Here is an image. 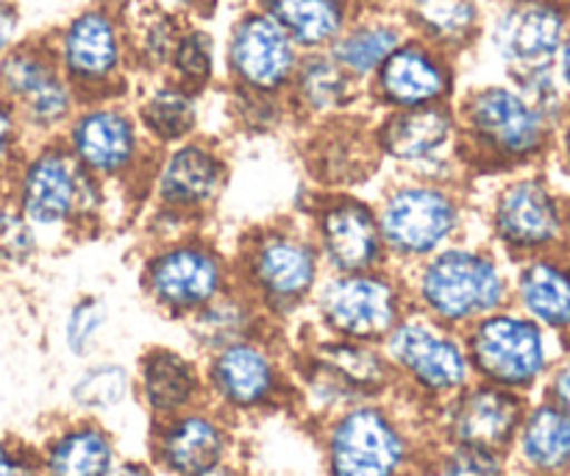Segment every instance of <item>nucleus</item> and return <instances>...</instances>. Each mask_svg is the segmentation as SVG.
<instances>
[{
	"mask_svg": "<svg viewBox=\"0 0 570 476\" xmlns=\"http://www.w3.org/2000/svg\"><path fill=\"white\" fill-rule=\"evenodd\" d=\"M234 284L254 299L267 321L287 332L306 318L312 299L321 288L326 268L295 215L254 223L234 237L232 249Z\"/></svg>",
	"mask_w": 570,
	"mask_h": 476,
	"instance_id": "f257e3e1",
	"label": "nucleus"
},
{
	"mask_svg": "<svg viewBox=\"0 0 570 476\" xmlns=\"http://www.w3.org/2000/svg\"><path fill=\"white\" fill-rule=\"evenodd\" d=\"M312 429L323 476H410L432 449L426 412L399 394L345 407Z\"/></svg>",
	"mask_w": 570,
	"mask_h": 476,
	"instance_id": "f03ea898",
	"label": "nucleus"
},
{
	"mask_svg": "<svg viewBox=\"0 0 570 476\" xmlns=\"http://www.w3.org/2000/svg\"><path fill=\"white\" fill-rule=\"evenodd\" d=\"M3 193L42 232V237L59 234L78 240L104 234L115 215L111 204L122 198L78 167L61 139L28 143L6 178Z\"/></svg>",
	"mask_w": 570,
	"mask_h": 476,
	"instance_id": "7ed1b4c3",
	"label": "nucleus"
},
{
	"mask_svg": "<svg viewBox=\"0 0 570 476\" xmlns=\"http://www.w3.org/2000/svg\"><path fill=\"white\" fill-rule=\"evenodd\" d=\"M460 126V156L468 178H501L521 173L549 154L551 126L521 89L504 81H482L460 89L454 100Z\"/></svg>",
	"mask_w": 570,
	"mask_h": 476,
	"instance_id": "20e7f679",
	"label": "nucleus"
},
{
	"mask_svg": "<svg viewBox=\"0 0 570 476\" xmlns=\"http://www.w3.org/2000/svg\"><path fill=\"white\" fill-rule=\"evenodd\" d=\"M473 184L384 173L373 206L387 265L410 271L445 245L468 237L473 226Z\"/></svg>",
	"mask_w": 570,
	"mask_h": 476,
	"instance_id": "39448f33",
	"label": "nucleus"
},
{
	"mask_svg": "<svg viewBox=\"0 0 570 476\" xmlns=\"http://www.w3.org/2000/svg\"><path fill=\"white\" fill-rule=\"evenodd\" d=\"M510 276L507 256L473 234L404 271L412 310L456 332L510 304Z\"/></svg>",
	"mask_w": 570,
	"mask_h": 476,
	"instance_id": "423d86ee",
	"label": "nucleus"
},
{
	"mask_svg": "<svg viewBox=\"0 0 570 476\" xmlns=\"http://www.w3.org/2000/svg\"><path fill=\"white\" fill-rule=\"evenodd\" d=\"M298 343H289L295 379V412L309 427L334 412L395 394V379L382 346L328 338L301 323Z\"/></svg>",
	"mask_w": 570,
	"mask_h": 476,
	"instance_id": "0eeeda50",
	"label": "nucleus"
},
{
	"mask_svg": "<svg viewBox=\"0 0 570 476\" xmlns=\"http://www.w3.org/2000/svg\"><path fill=\"white\" fill-rule=\"evenodd\" d=\"M128 17L131 0H89L45 31L61 76L76 87L81 100L131 95L137 72Z\"/></svg>",
	"mask_w": 570,
	"mask_h": 476,
	"instance_id": "6e6552de",
	"label": "nucleus"
},
{
	"mask_svg": "<svg viewBox=\"0 0 570 476\" xmlns=\"http://www.w3.org/2000/svg\"><path fill=\"white\" fill-rule=\"evenodd\" d=\"M204 362L206 401L232 421L295 412L293 354L287 332H267L259 338L223 346Z\"/></svg>",
	"mask_w": 570,
	"mask_h": 476,
	"instance_id": "1a4fd4ad",
	"label": "nucleus"
},
{
	"mask_svg": "<svg viewBox=\"0 0 570 476\" xmlns=\"http://www.w3.org/2000/svg\"><path fill=\"white\" fill-rule=\"evenodd\" d=\"M137 284L150 310L167 321L184 323L234 288L232 251L209 232V226L193 229L165 243L142 245Z\"/></svg>",
	"mask_w": 570,
	"mask_h": 476,
	"instance_id": "9d476101",
	"label": "nucleus"
},
{
	"mask_svg": "<svg viewBox=\"0 0 570 476\" xmlns=\"http://www.w3.org/2000/svg\"><path fill=\"white\" fill-rule=\"evenodd\" d=\"M59 139L78 167L139 212L156 148L145 139L128 95L81 100Z\"/></svg>",
	"mask_w": 570,
	"mask_h": 476,
	"instance_id": "9b49d317",
	"label": "nucleus"
},
{
	"mask_svg": "<svg viewBox=\"0 0 570 476\" xmlns=\"http://www.w3.org/2000/svg\"><path fill=\"white\" fill-rule=\"evenodd\" d=\"M395 394L429 412L473 382L465 340L456 329L410 310L382 340Z\"/></svg>",
	"mask_w": 570,
	"mask_h": 476,
	"instance_id": "f8f14e48",
	"label": "nucleus"
},
{
	"mask_svg": "<svg viewBox=\"0 0 570 476\" xmlns=\"http://www.w3.org/2000/svg\"><path fill=\"white\" fill-rule=\"evenodd\" d=\"M404 271L393 265L354 273H326L301 323L328 338L376 343L410 312Z\"/></svg>",
	"mask_w": 570,
	"mask_h": 476,
	"instance_id": "ddd939ff",
	"label": "nucleus"
},
{
	"mask_svg": "<svg viewBox=\"0 0 570 476\" xmlns=\"http://www.w3.org/2000/svg\"><path fill=\"white\" fill-rule=\"evenodd\" d=\"M367 134L384 173L473 184L460 156L454 104L426 109L371 111Z\"/></svg>",
	"mask_w": 570,
	"mask_h": 476,
	"instance_id": "4468645a",
	"label": "nucleus"
},
{
	"mask_svg": "<svg viewBox=\"0 0 570 476\" xmlns=\"http://www.w3.org/2000/svg\"><path fill=\"white\" fill-rule=\"evenodd\" d=\"M232 184V154L220 139L198 134L154 154L142 206L173 212L193 226H209ZM139 206V210H142Z\"/></svg>",
	"mask_w": 570,
	"mask_h": 476,
	"instance_id": "2eb2a0df",
	"label": "nucleus"
},
{
	"mask_svg": "<svg viewBox=\"0 0 570 476\" xmlns=\"http://www.w3.org/2000/svg\"><path fill=\"white\" fill-rule=\"evenodd\" d=\"M549 329L512 304L462 332L473 379L527 396L549 371Z\"/></svg>",
	"mask_w": 570,
	"mask_h": 476,
	"instance_id": "dca6fc26",
	"label": "nucleus"
},
{
	"mask_svg": "<svg viewBox=\"0 0 570 476\" xmlns=\"http://www.w3.org/2000/svg\"><path fill=\"white\" fill-rule=\"evenodd\" d=\"M488 243L507 260L549 254L566 234V212L554 190L534 173L501 176L482 210Z\"/></svg>",
	"mask_w": 570,
	"mask_h": 476,
	"instance_id": "f3484780",
	"label": "nucleus"
},
{
	"mask_svg": "<svg viewBox=\"0 0 570 476\" xmlns=\"http://www.w3.org/2000/svg\"><path fill=\"white\" fill-rule=\"evenodd\" d=\"M304 50L276 20L245 3L220 39V87L243 93H287Z\"/></svg>",
	"mask_w": 570,
	"mask_h": 476,
	"instance_id": "a211bd4d",
	"label": "nucleus"
},
{
	"mask_svg": "<svg viewBox=\"0 0 570 476\" xmlns=\"http://www.w3.org/2000/svg\"><path fill=\"white\" fill-rule=\"evenodd\" d=\"M301 221L326 273H354L387 265L376 206L362 190H321Z\"/></svg>",
	"mask_w": 570,
	"mask_h": 476,
	"instance_id": "6ab92c4d",
	"label": "nucleus"
},
{
	"mask_svg": "<svg viewBox=\"0 0 570 476\" xmlns=\"http://www.w3.org/2000/svg\"><path fill=\"white\" fill-rule=\"evenodd\" d=\"M460 89V59L410 33L365 84L367 115L449 106L454 104Z\"/></svg>",
	"mask_w": 570,
	"mask_h": 476,
	"instance_id": "aec40b11",
	"label": "nucleus"
},
{
	"mask_svg": "<svg viewBox=\"0 0 570 476\" xmlns=\"http://www.w3.org/2000/svg\"><path fill=\"white\" fill-rule=\"evenodd\" d=\"M568 28L570 11L562 0H493L482 48L507 76L554 67Z\"/></svg>",
	"mask_w": 570,
	"mask_h": 476,
	"instance_id": "412c9836",
	"label": "nucleus"
},
{
	"mask_svg": "<svg viewBox=\"0 0 570 476\" xmlns=\"http://www.w3.org/2000/svg\"><path fill=\"white\" fill-rule=\"evenodd\" d=\"M523 412L527 399L521 394L473 379L460 394L426 412V433L432 446H462L507 455Z\"/></svg>",
	"mask_w": 570,
	"mask_h": 476,
	"instance_id": "4be33fe9",
	"label": "nucleus"
},
{
	"mask_svg": "<svg viewBox=\"0 0 570 476\" xmlns=\"http://www.w3.org/2000/svg\"><path fill=\"white\" fill-rule=\"evenodd\" d=\"M239 424L209 401L148 424L145 460L159 476H195L237 460Z\"/></svg>",
	"mask_w": 570,
	"mask_h": 476,
	"instance_id": "5701e85b",
	"label": "nucleus"
},
{
	"mask_svg": "<svg viewBox=\"0 0 570 476\" xmlns=\"http://www.w3.org/2000/svg\"><path fill=\"white\" fill-rule=\"evenodd\" d=\"M301 143L306 182L317 190H362L384 176L367 134V115L309 128Z\"/></svg>",
	"mask_w": 570,
	"mask_h": 476,
	"instance_id": "b1692460",
	"label": "nucleus"
},
{
	"mask_svg": "<svg viewBox=\"0 0 570 476\" xmlns=\"http://www.w3.org/2000/svg\"><path fill=\"white\" fill-rule=\"evenodd\" d=\"M289 117L295 132L328 126L367 115L365 84L343 70L328 50H304L287 93Z\"/></svg>",
	"mask_w": 570,
	"mask_h": 476,
	"instance_id": "393cba45",
	"label": "nucleus"
},
{
	"mask_svg": "<svg viewBox=\"0 0 570 476\" xmlns=\"http://www.w3.org/2000/svg\"><path fill=\"white\" fill-rule=\"evenodd\" d=\"M134 401L148 421H161L204 405L206 385L200 357L176 346H148L134 362Z\"/></svg>",
	"mask_w": 570,
	"mask_h": 476,
	"instance_id": "a878e982",
	"label": "nucleus"
},
{
	"mask_svg": "<svg viewBox=\"0 0 570 476\" xmlns=\"http://www.w3.org/2000/svg\"><path fill=\"white\" fill-rule=\"evenodd\" d=\"M128 100L145 139L156 150L204 134L206 95L173 81L170 76L139 78Z\"/></svg>",
	"mask_w": 570,
	"mask_h": 476,
	"instance_id": "bb28decb",
	"label": "nucleus"
},
{
	"mask_svg": "<svg viewBox=\"0 0 570 476\" xmlns=\"http://www.w3.org/2000/svg\"><path fill=\"white\" fill-rule=\"evenodd\" d=\"M120 457L117 435L106 421L76 412L56 424L37 446L42 476H106Z\"/></svg>",
	"mask_w": 570,
	"mask_h": 476,
	"instance_id": "cd10ccee",
	"label": "nucleus"
},
{
	"mask_svg": "<svg viewBox=\"0 0 570 476\" xmlns=\"http://www.w3.org/2000/svg\"><path fill=\"white\" fill-rule=\"evenodd\" d=\"M406 37L410 31L401 11L367 0L326 50L348 76L367 84Z\"/></svg>",
	"mask_w": 570,
	"mask_h": 476,
	"instance_id": "c85d7f7f",
	"label": "nucleus"
},
{
	"mask_svg": "<svg viewBox=\"0 0 570 476\" xmlns=\"http://www.w3.org/2000/svg\"><path fill=\"white\" fill-rule=\"evenodd\" d=\"M399 11L412 37L462 61L482 48L490 0H406Z\"/></svg>",
	"mask_w": 570,
	"mask_h": 476,
	"instance_id": "c756f323",
	"label": "nucleus"
},
{
	"mask_svg": "<svg viewBox=\"0 0 570 476\" xmlns=\"http://www.w3.org/2000/svg\"><path fill=\"white\" fill-rule=\"evenodd\" d=\"M510 304L543 329H570V265L557 254L515 262L510 276Z\"/></svg>",
	"mask_w": 570,
	"mask_h": 476,
	"instance_id": "7c9ffc66",
	"label": "nucleus"
},
{
	"mask_svg": "<svg viewBox=\"0 0 570 476\" xmlns=\"http://www.w3.org/2000/svg\"><path fill=\"white\" fill-rule=\"evenodd\" d=\"M184 329H187V338L198 357L212 354V351L223 349V346L239 343V340L278 332L267 321L265 312L254 304V299L245 295L237 284L217 295L215 301H209L189 321H184Z\"/></svg>",
	"mask_w": 570,
	"mask_h": 476,
	"instance_id": "2f4dec72",
	"label": "nucleus"
},
{
	"mask_svg": "<svg viewBox=\"0 0 570 476\" xmlns=\"http://www.w3.org/2000/svg\"><path fill=\"white\" fill-rule=\"evenodd\" d=\"M507 455L534 476H560L570 466V412L554 401L529 407Z\"/></svg>",
	"mask_w": 570,
	"mask_h": 476,
	"instance_id": "473e14b6",
	"label": "nucleus"
},
{
	"mask_svg": "<svg viewBox=\"0 0 570 476\" xmlns=\"http://www.w3.org/2000/svg\"><path fill=\"white\" fill-rule=\"evenodd\" d=\"M276 20L301 50H326L367 0H248Z\"/></svg>",
	"mask_w": 570,
	"mask_h": 476,
	"instance_id": "72a5a7b5",
	"label": "nucleus"
},
{
	"mask_svg": "<svg viewBox=\"0 0 570 476\" xmlns=\"http://www.w3.org/2000/svg\"><path fill=\"white\" fill-rule=\"evenodd\" d=\"M181 26L184 17L176 14L161 0L131 3L128 39H131V61L134 72H137V81L139 78L165 76L167 65H170L173 45H176Z\"/></svg>",
	"mask_w": 570,
	"mask_h": 476,
	"instance_id": "f704fd0d",
	"label": "nucleus"
},
{
	"mask_svg": "<svg viewBox=\"0 0 570 476\" xmlns=\"http://www.w3.org/2000/svg\"><path fill=\"white\" fill-rule=\"evenodd\" d=\"M67 399H70L76 416L104 421L106 416L122 410L128 401H134V368L115 360V357L87 360L72 377Z\"/></svg>",
	"mask_w": 570,
	"mask_h": 476,
	"instance_id": "c9c22d12",
	"label": "nucleus"
},
{
	"mask_svg": "<svg viewBox=\"0 0 570 476\" xmlns=\"http://www.w3.org/2000/svg\"><path fill=\"white\" fill-rule=\"evenodd\" d=\"M61 70L45 33H26L6 56H0V98L14 109L33 93L48 87Z\"/></svg>",
	"mask_w": 570,
	"mask_h": 476,
	"instance_id": "e433bc0d",
	"label": "nucleus"
},
{
	"mask_svg": "<svg viewBox=\"0 0 570 476\" xmlns=\"http://www.w3.org/2000/svg\"><path fill=\"white\" fill-rule=\"evenodd\" d=\"M165 76L200 95L220 87V39L204 20H184Z\"/></svg>",
	"mask_w": 570,
	"mask_h": 476,
	"instance_id": "4c0bfd02",
	"label": "nucleus"
},
{
	"mask_svg": "<svg viewBox=\"0 0 570 476\" xmlns=\"http://www.w3.org/2000/svg\"><path fill=\"white\" fill-rule=\"evenodd\" d=\"M78 106H81V95L65 76H59L31 98L17 104L14 115L28 143H39V139H59Z\"/></svg>",
	"mask_w": 570,
	"mask_h": 476,
	"instance_id": "58836bf2",
	"label": "nucleus"
},
{
	"mask_svg": "<svg viewBox=\"0 0 570 476\" xmlns=\"http://www.w3.org/2000/svg\"><path fill=\"white\" fill-rule=\"evenodd\" d=\"M223 111L234 134L245 139H267L293 128L284 95L243 93V89H223Z\"/></svg>",
	"mask_w": 570,
	"mask_h": 476,
	"instance_id": "ea45409f",
	"label": "nucleus"
},
{
	"mask_svg": "<svg viewBox=\"0 0 570 476\" xmlns=\"http://www.w3.org/2000/svg\"><path fill=\"white\" fill-rule=\"evenodd\" d=\"M111 327V307L104 295L83 293L61 318V346L72 360H92Z\"/></svg>",
	"mask_w": 570,
	"mask_h": 476,
	"instance_id": "a19ab883",
	"label": "nucleus"
},
{
	"mask_svg": "<svg viewBox=\"0 0 570 476\" xmlns=\"http://www.w3.org/2000/svg\"><path fill=\"white\" fill-rule=\"evenodd\" d=\"M42 256V232L0 190V268L26 271Z\"/></svg>",
	"mask_w": 570,
	"mask_h": 476,
	"instance_id": "79ce46f5",
	"label": "nucleus"
},
{
	"mask_svg": "<svg viewBox=\"0 0 570 476\" xmlns=\"http://www.w3.org/2000/svg\"><path fill=\"white\" fill-rule=\"evenodd\" d=\"M432 476H510V455L462 446H432L423 457Z\"/></svg>",
	"mask_w": 570,
	"mask_h": 476,
	"instance_id": "37998d69",
	"label": "nucleus"
},
{
	"mask_svg": "<svg viewBox=\"0 0 570 476\" xmlns=\"http://www.w3.org/2000/svg\"><path fill=\"white\" fill-rule=\"evenodd\" d=\"M26 132H22L14 109L0 98V190H3L6 178H9L11 167L17 165L22 150H26Z\"/></svg>",
	"mask_w": 570,
	"mask_h": 476,
	"instance_id": "c03bdc74",
	"label": "nucleus"
},
{
	"mask_svg": "<svg viewBox=\"0 0 570 476\" xmlns=\"http://www.w3.org/2000/svg\"><path fill=\"white\" fill-rule=\"evenodd\" d=\"M0 476H42L37 446L0 435Z\"/></svg>",
	"mask_w": 570,
	"mask_h": 476,
	"instance_id": "a18cd8bd",
	"label": "nucleus"
},
{
	"mask_svg": "<svg viewBox=\"0 0 570 476\" xmlns=\"http://www.w3.org/2000/svg\"><path fill=\"white\" fill-rule=\"evenodd\" d=\"M26 37V17L20 0H0V56L9 54Z\"/></svg>",
	"mask_w": 570,
	"mask_h": 476,
	"instance_id": "49530a36",
	"label": "nucleus"
},
{
	"mask_svg": "<svg viewBox=\"0 0 570 476\" xmlns=\"http://www.w3.org/2000/svg\"><path fill=\"white\" fill-rule=\"evenodd\" d=\"M165 6H170L176 14H181L184 20H209L212 11L217 9L220 0H161Z\"/></svg>",
	"mask_w": 570,
	"mask_h": 476,
	"instance_id": "de8ad7c7",
	"label": "nucleus"
},
{
	"mask_svg": "<svg viewBox=\"0 0 570 476\" xmlns=\"http://www.w3.org/2000/svg\"><path fill=\"white\" fill-rule=\"evenodd\" d=\"M549 399L554 401V405H560L562 410L570 412V362H566V366L551 377Z\"/></svg>",
	"mask_w": 570,
	"mask_h": 476,
	"instance_id": "09e8293b",
	"label": "nucleus"
},
{
	"mask_svg": "<svg viewBox=\"0 0 570 476\" xmlns=\"http://www.w3.org/2000/svg\"><path fill=\"white\" fill-rule=\"evenodd\" d=\"M106 476H159V472L145 457H120Z\"/></svg>",
	"mask_w": 570,
	"mask_h": 476,
	"instance_id": "8fccbe9b",
	"label": "nucleus"
},
{
	"mask_svg": "<svg viewBox=\"0 0 570 476\" xmlns=\"http://www.w3.org/2000/svg\"><path fill=\"white\" fill-rule=\"evenodd\" d=\"M554 72H557V78H560L562 87H566V93H570V28L560 45V54H557V59H554Z\"/></svg>",
	"mask_w": 570,
	"mask_h": 476,
	"instance_id": "3c124183",
	"label": "nucleus"
},
{
	"mask_svg": "<svg viewBox=\"0 0 570 476\" xmlns=\"http://www.w3.org/2000/svg\"><path fill=\"white\" fill-rule=\"evenodd\" d=\"M195 476H254V474H250L248 466H243L239 460H232V463H223V466L209 468V472L195 474Z\"/></svg>",
	"mask_w": 570,
	"mask_h": 476,
	"instance_id": "603ef678",
	"label": "nucleus"
},
{
	"mask_svg": "<svg viewBox=\"0 0 570 476\" xmlns=\"http://www.w3.org/2000/svg\"><path fill=\"white\" fill-rule=\"evenodd\" d=\"M557 128H562V145H566V150L570 156V109L566 111V117H562V123Z\"/></svg>",
	"mask_w": 570,
	"mask_h": 476,
	"instance_id": "864d4df0",
	"label": "nucleus"
},
{
	"mask_svg": "<svg viewBox=\"0 0 570 476\" xmlns=\"http://www.w3.org/2000/svg\"><path fill=\"white\" fill-rule=\"evenodd\" d=\"M371 3H376V6H387V9H395V11H399L401 6L406 3V0H371Z\"/></svg>",
	"mask_w": 570,
	"mask_h": 476,
	"instance_id": "5fc2aeb1",
	"label": "nucleus"
},
{
	"mask_svg": "<svg viewBox=\"0 0 570 476\" xmlns=\"http://www.w3.org/2000/svg\"><path fill=\"white\" fill-rule=\"evenodd\" d=\"M410 476H432V472H429V468H426V463H421V466H417Z\"/></svg>",
	"mask_w": 570,
	"mask_h": 476,
	"instance_id": "6e6d98bb",
	"label": "nucleus"
},
{
	"mask_svg": "<svg viewBox=\"0 0 570 476\" xmlns=\"http://www.w3.org/2000/svg\"><path fill=\"white\" fill-rule=\"evenodd\" d=\"M568 476H570V466H568Z\"/></svg>",
	"mask_w": 570,
	"mask_h": 476,
	"instance_id": "4d7b16f0",
	"label": "nucleus"
}]
</instances>
